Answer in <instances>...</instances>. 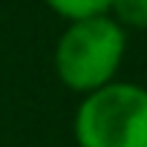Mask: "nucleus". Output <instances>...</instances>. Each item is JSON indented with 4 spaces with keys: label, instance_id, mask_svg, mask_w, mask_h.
<instances>
[{
    "label": "nucleus",
    "instance_id": "nucleus-1",
    "mask_svg": "<svg viewBox=\"0 0 147 147\" xmlns=\"http://www.w3.org/2000/svg\"><path fill=\"white\" fill-rule=\"evenodd\" d=\"M124 55H127V32L110 15H98L66 23V29L55 43L52 63L58 81L66 90L90 95L115 81Z\"/></svg>",
    "mask_w": 147,
    "mask_h": 147
},
{
    "label": "nucleus",
    "instance_id": "nucleus-2",
    "mask_svg": "<svg viewBox=\"0 0 147 147\" xmlns=\"http://www.w3.org/2000/svg\"><path fill=\"white\" fill-rule=\"evenodd\" d=\"M72 136L78 147H147V87L115 78L81 95Z\"/></svg>",
    "mask_w": 147,
    "mask_h": 147
},
{
    "label": "nucleus",
    "instance_id": "nucleus-3",
    "mask_svg": "<svg viewBox=\"0 0 147 147\" xmlns=\"http://www.w3.org/2000/svg\"><path fill=\"white\" fill-rule=\"evenodd\" d=\"M43 3L58 18H63L66 23H75V20L110 15V3H113V0H43Z\"/></svg>",
    "mask_w": 147,
    "mask_h": 147
},
{
    "label": "nucleus",
    "instance_id": "nucleus-4",
    "mask_svg": "<svg viewBox=\"0 0 147 147\" xmlns=\"http://www.w3.org/2000/svg\"><path fill=\"white\" fill-rule=\"evenodd\" d=\"M110 18L127 32H147V0H113L110 3Z\"/></svg>",
    "mask_w": 147,
    "mask_h": 147
}]
</instances>
